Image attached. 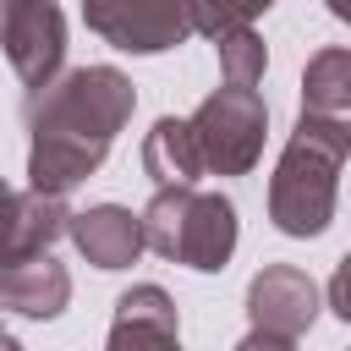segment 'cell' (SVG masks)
<instances>
[{"label": "cell", "mask_w": 351, "mask_h": 351, "mask_svg": "<svg viewBox=\"0 0 351 351\" xmlns=\"http://www.w3.org/2000/svg\"><path fill=\"white\" fill-rule=\"evenodd\" d=\"M137 110V88L121 66H77L49 88H33L22 104L27 121V186L66 197L77 192L115 148L121 126Z\"/></svg>", "instance_id": "1"}, {"label": "cell", "mask_w": 351, "mask_h": 351, "mask_svg": "<svg viewBox=\"0 0 351 351\" xmlns=\"http://www.w3.org/2000/svg\"><path fill=\"white\" fill-rule=\"evenodd\" d=\"M143 236L159 258L192 269V274H219L236 252L241 219L225 192H197V186H159L143 208Z\"/></svg>", "instance_id": "2"}, {"label": "cell", "mask_w": 351, "mask_h": 351, "mask_svg": "<svg viewBox=\"0 0 351 351\" xmlns=\"http://www.w3.org/2000/svg\"><path fill=\"white\" fill-rule=\"evenodd\" d=\"M340 165H346V148L335 137L291 126V137L274 159V176H269V219H274L280 236L313 241L335 225Z\"/></svg>", "instance_id": "3"}, {"label": "cell", "mask_w": 351, "mask_h": 351, "mask_svg": "<svg viewBox=\"0 0 351 351\" xmlns=\"http://www.w3.org/2000/svg\"><path fill=\"white\" fill-rule=\"evenodd\" d=\"M186 121H192V137H197V154H203L208 176H252V165L263 159L269 104H263L258 88L219 82Z\"/></svg>", "instance_id": "4"}, {"label": "cell", "mask_w": 351, "mask_h": 351, "mask_svg": "<svg viewBox=\"0 0 351 351\" xmlns=\"http://www.w3.org/2000/svg\"><path fill=\"white\" fill-rule=\"evenodd\" d=\"M82 22L121 55H165L197 33V0H82Z\"/></svg>", "instance_id": "5"}, {"label": "cell", "mask_w": 351, "mask_h": 351, "mask_svg": "<svg viewBox=\"0 0 351 351\" xmlns=\"http://www.w3.org/2000/svg\"><path fill=\"white\" fill-rule=\"evenodd\" d=\"M0 49L16 71V82L49 88L66 71V16L55 0H5L0 5Z\"/></svg>", "instance_id": "6"}, {"label": "cell", "mask_w": 351, "mask_h": 351, "mask_svg": "<svg viewBox=\"0 0 351 351\" xmlns=\"http://www.w3.org/2000/svg\"><path fill=\"white\" fill-rule=\"evenodd\" d=\"M318 307H324V291L296 263H263L247 280V318H252V329H274V335L296 340V335H307L318 324Z\"/></svg>", "instance_id": "7"}, {"label": "cell", "mask_w": 351, "mask_h": 351, "mask_svg": "<svg viewBox=\"0 0 351 351\" xmlns=\"http://www.w3.org/2000/svg\"><path fill=\"white\" fill-rule=\"evenodd\" d=\"M296 126L324 132L351 154V44H324L307 55Z\"/></svg>", "instance_id": "8"}, {"label": "cell", "mask_w": 351, "mask_h": 351, "mask_svg": "<svg viewBox=\"0 0 351 351\" xmlns=\"http://www.w3.org/2000/svg\"><path fill=\"white\" fill-rule=\"evenodd\" d=\"M60 236H71L66 197H49L38 186L16 192L0 176V263L5 258H27V252H49Z\"/></svg>", "instance_id": "9"}, {"label": "cell", "mask_w": 351, "mask_h": 351, "mask_svg": "<svg viewBox=\"0 0 351 351\" xmlns=\"http://www.w3.org/2000/svg\"><path fill=\"white\" fill-rule=\"evenodd\" d=\"M71 247H77L93 269H104V274L132 269V263L143 258V247H148L143 214H132L126 203H88V208L71 214Z\"/></svg>", "instance_id": "10"}, {"label": "cell", "mask_w": 351, "mask_h": 351, "mask_svg": "<svg viewBox=\"0 0 351 351\" xmlns=\"http://www.w3.org/2000/svg\"><path fill=\"white\" fill-rule=\"evenodd\" d=\"M104 351H181V313L165 285H132L115 296Z\"/></svg>", "instance_id": "11"}, {"label": "cell", "mask_w": 351, "mask_h": 351, "mask_svg": "<svg viewBox=\"0 0 351 351\" xmlns=\"http://www.w3.org/2000/svg\"><path fill=\"white\" fill-rule=\"evenodd\" d=\"M71 302V269L55 263L49 252H27V258H5L0 263V307L22 313L33 324L60 318Z\"/></svg>", "instance_id": "12"}, {"label": "cell", "mask_w": 351, "mask_h": 351, "mask_svg": "<svg viewBox=\"0 0 351 351\" xmlns=\"http://www.w3.org/2000/svg\"><path fill=\"white\" fill-rule=\"evenodd\" d=\"M143 176L154 186H197V176H208L186 115H159L148 126V137H143Z\"/></svg>", "instance_id": "13"}, {"label": "cell", "mask_w": 351, "mask_h": 351, "mask_svg": "<svg viewBox=\"0 0 351 351\" xmlns=\"http://www.w3.org/2000/svg\"><path fill=\"white\" fill-rule=\"evenodd\" d=\"M214 55H219L225 82H247V88H258L263 71H269V49H263L258 27H225V33L214 38Z\"/></svg>", "instance_id": "14"}, {"label": "cell", "mask_w": 351, "mask_h": 351, "mask_svg": "<svg viewBox=\"0 0 351 351\" xmlns=\"http://www.w3.org/2000/svg\"><path fill=\"white\" fill-rule=\"evenodd\" d=\"M280 0H197V33L214 44L225 27H252L263 11H274Z\"/></svg>", "instance_id": "15"}, {"label": "cell", "mask_w": 351, "mask_h": 351, "mask_svg": "<svg viewBox=\"0 0 351 351\" xmlns=\"http://www.w3.org/2000/svg\"><path fill=\"white\" fill-rule=\"evenodd\" d=\"M324 302L335 307V318L351 324V252L335 263V274H329V285H324Z\"/></svg>", "instance_id": "16"}, {"label": "cell", "mask_w": 351, "mask_h": 351, "mask_svg": "<svg viewBox=\"0 0 351 351\" xmlns=\"http://www.w3.org/2000/svg\"><path fill=\"white\" fill-rule=\"evenodd\" d=\"M236 351H296V340L291 335H274V329H247L236 340Z\"/></svg>", "instance_id": "17"}, {"label": "cell", "mask_w": 351, "mask_h": 351, "mask_svg": "<svg viewBox=\"0 0 351 351\" xmlns=\"http://www.w3.org/2000/svg\"><path fill=\"white\" fill-rule=\"evenodd\" d=\"M324 5H329V16H335V22H346V27H351V0H324Z\"/></svg>", "instance_id": "18"}, {"label": "cell", "mask_w": 351, "mask_h": 351, "mask_svg": "<svg viewBox=\"0 0 351 351\" xmlns=\"http://www.w3.org/2000/svg\"><path fill=\"white\" fill-rule=\"evenodd\" d=\"M0 351H22V340H11V335H0Z\"/></svg>", "instance_id": "19"}, {"label": "cell", "mask_w": 351, "mask_h": 351, "mask_svg": "<svg viewBox=\"0 0 351 351\" xmlns=\"http://www.w3.org/2000/svg\"><path fill=\"white\" fill-rule=\"evenodd\" d=\"M0 313H5V307H0ZM0 335H5V324H0Z\"/></svg>", "instance_id": "20"}, {"label": "cell", "mask_w": 351, "mask_h": 351, "mask_svg": "<svg viewBox=\"0 0 351 351\" xmlns=\"http://www.w3.org/2000/svg\"><path fill=\"white\" fill-rule=\"evenodd\" d=\"M346 351H351V346H346Z\"/></svg>", "instance_id": "21"}, {"label": "cell", "mask_w": 351, "mask_h": 351, "mask_svg": "<svg viewBox=\"0 0 351 351\" xmlns=\"http://www.w3.org/2000/svg\"><path fill=\"white\" fill-rule=\"evenodd\" d=\"M0 5H5V0H0Z\"/></svg>", "instance_id": "22"}]
</instances>
